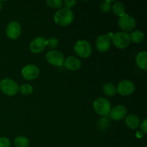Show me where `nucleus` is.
<instances>
[{
    "label": "nucleus",
    "instance_id": "1",
    "mask_svg": "<svg viewBox=\"0 0 147 147\" xmlns=\"http://www.w3.org/2000/svg\"><path fill=\"white\" fill-rule=\"evenodd\" d=\"M74 20V14L70 9L61 8L57 10L54 14V21L57 25L65 26L71 24Z\"/></svg>",
    "mask_w": 147,
    "mask_h": 147
},
{
    "label": "nucleus",
    "instance_id": "2",
    "mask_svg": "<svg viewBox=\"0 0 147 147\" xmlns=\"http://www.w3.org/2000/svg\"><path fill=\"white\" fill-rule=\"evenodd\" d=\"M93 109L98 115L106 116L110 113L111 105L107 98L100 97L96 98L93 102Z\"/></svg>",
    "mask_w": 147,
    "mask_h": 147
},
{
    "label": "nucleus",
    "instance_id": "3",
    "mask_svg": "<svg viewBox=\"0 0 147 147\" xmlns=\"http://www.w3.org/2000/svg\"><path fill=\"white\" fill-rule=\"evenodd\" d=\"M0 89L7 96H13L19 91V86L11 79L4 78L0 81Z\"/></svg>",
    "mask_w": 147,
    "mask_h": 147
},
{
    "label": "nucleus",
    "instance_id": "4",
    "mask_svg": "<svg viewBox=\"0 0 147 147\" xmlns=\"http://www.w3.org/2000/svg\"><path fill=\"white\" fill-rule=\"evenodd\" d=\"M76 54L83 58H88L92 54V47L90 43L84 40H78L74 46Z\"/></svg>",
    "mask_w": 147,
    "mask_h": 147
},
{
    "label": "nucleus",
    "instance_id": "5",
    "mask_svg": "<svg viewBox=\"0 0 147 147\" xmlns=\"http://www.w3.org/2000/svg\"><path fill=\"white\" fill-rule=\"evenodd\" d=\"M113 44L116 48L125 49L130 45L131 40L129 34L126 32H117L112 37Z\"/></svg>",
    "mask_w": 147,
    "mask_h": 147
},
{
    "label": "nucleus",
    "instance_id": "6",
    "mask_svg": "<svg viewBox=\"0 0 147 147\" xmlns=\"http://www.w3.org/2000/svg\"><path fill=\"white\" fill-rule=\"evenodd\" d=\"M118 24L121 30L125 32L132 31L136 27V20L133 17L129 14H125L119 17L118 20Z\"/></svg>",
    "mask_w": 147,
    "mask_h": 147
},
{
    "label": "nucleus",
    "instance_id": "7",
    "mask_svg": "<svg viewBox=\"0 0 147 147\" xmlns=\"http://www.w3.org/2000/svg\"><path fill=\"white\" fill-rule=\"evenodd\" d=\"M47 63L54 66H62L64 64V55L58 50H51L46 54Z\"/></svg>",
    "mask_w": 147,
    "mask_h": 147
},
{
    "label": "nucleus",
    "instance_id": "8",
    "mask_svg": "<svg viewBox=\"0 0 147 147\" xmlns=\"http://www.w3.org/2000/svg\"><path fill=\"white\" fill-rule=\"evenodd\" d=\"M134 83L129 80H122L118 84L117 88H116L117 93L123 96H130L134 92Z\"/></svg>",
    "mask_w": 147,
    "mask_h": 147
},
{
    "label": "nucleus",
    "instance_id": "9",
    "mask_svg": "<svg viewBox=\"0 0 147 147\" xmlns=\"http://www.w3.org/2000/svg\"><path fill=\"white\" fill-rule=\"evenodd\" d=\"M22 33L21 25L17 22H11L6 28V34L11 40H17L20 37Z\"/></svg>",
    "mask_w": 147,
    "mask_h": 147
},
{
    "label": "nucleus",
    "instance_id": "10",
    "mask_svg": "<svg viewBox=\"0 0 147 147\" xmlns=\"http://www.w3.org/2000/svg\"><path fill=\"white\" fill-rule=\"evenodd\" d=\"M47 47V40L43 37H37L32 40L30 45V51L34 54L42 53Z\"/></svg>",
    "mask_w": 147,
    "mask_h": 147
},
{
    "label": "nucleus",
    "instance_id": "11",
    "mask_svg": "<svg viewBox=\"0 0 147 147\" xmlns=\"http://www.w3.org/2000/svg\"><path fill=\"white\" fill-rule=\"evenodd\" d=\"M22 75L25 80H34L40 75V69L34 65H27L24 66L22 70Z\"/></svg>",
    "mask_w": 147,
    "mask_h": 147
},
{
    "label": "nucleus",
    "instance_id": "12",
    "mask_svg": "<svg viewBox=\"0 0 147 147\" xmlns=\"http://www.w3.org/2000/svg\"><path fill=\"white\" fill-rule=\"evenodd\" d=\"M113 36L109 34H103L100 35L97 38L96 42V46L97 50L100 53H106L109 50L111 46V40Z\"/></svg>",
    "mask_w": 147,
    "mask_h": 147
},
{
    "label": "nucleus",
    "instance_id": "13",
    "mask_svg": "<svg viewBox=\"0 0 147 147\" xmlns=\"http://www.w3.org/2000/svg\"><path fill=\"white\" fill-rule=\"evenodd\" d=\"M110 117L113 119V121H119L122 120L124 119L125 116L127 114V109L124 106L122 105H119L113 109H111L110 111Z\"/></svg>",
    "mask_w": 147,
    "mask_h": 147
},
{
    "label": "nucleus",
    "instance_id": "14",
    "mask_svg": "<svg viewBox=\"0 0 147 147\" xmlns=\"http://www.w3.org/2000/svg\"><path fill=\"white\" fill-rule=\"evenodd\" d=\"M64 65L67 70L76 71L81 67V62L75 56H69L64 61Z\"/></svg>",
    "mask_w": 147,
    "mask_h": 147
},
{
    "label": "nucleus",
    "instance_id": "15",
    "mask_svg": "<svg viewBox=\"0 0 147 147\" xmlns=\"http://www.w3.org/2000/svg\"><path fill=\"white\" fill-rule=\"evenodd\" d=\"M125 122L126 124L129 129H136L139 126H140V119L136 116L135 114H129L126 116V119H125Z\"/></svg>",
    "mask_w": 147,
    "mask_h": 147
},
{
    "label": "nucleus",
    "instance_id": "16",
    "mask_svg": "<svg viewBox=\"0 0 147 147\" xmlns=\"http://www.w3.org/2000/svg\"><path fill=\"white\" fill-rule=\"evenodd\" d=\"M136 65L140 69L146 70L147 69V53L146 51L140 52L136 55Z\"/></svg>",
    "mask_w": 147,
    "mask_h": 147
},
{
    "label": "nucleus",
    "instance_id": "17",
    "mask_svg": "<svg viewBox=\"0 0 147 147\" xmlns=\"http://www.w3.org/2000/svg\"><path fill=\"white\" fill-rule=\"evenodd\" d=\"M130 37V40L134 43H140L144 39V33L140 30H136L133 32L131 34L129 35Z\"/></svg>",
    "mask_w": 147,
    "mask_h": 147
},
{
    "label": "nucleus",
    "instance_id": "18",
    "mask_svg": "<svg viewBox=\"0 0 147 147\" xmlns=\"http://www.w3.org/2000/svg\"><path fill=\"white\" fill-rule=\"evenodd\" d=\"M103 91L105 95L108 96H113L116 94L117 90H116V88L113 83H106L104 86H103Z\"/></svg>",
    "mask_w": 147,
    "mask_h": 147
},
{
    "label": "nucleus",
    "instance_id": "19",
    "mask_svg": "<svg viewBox=\"0 0 147 147\" xmlns=\"http://www.w3.org/2000/svg\"><path fill=\"white\" fill-rule=\"evenodd\" d=\"M125 6L123 3L120 1L115 2L113 5V11L116 15L119 16V17L125 14Z\"/></svg>",
    "mask_w": 147,
    "mask_h": 147
},
{
    "label": "nucleus",
    "instance_id": "20",
    "mask_svg": "<svg viewBox=\"0 0 147 147\" xmlns=\"http://www.w3.org/2000/svg\"><path fill=\"white\" fill-rule=\"evenodd\" d=\"M14 144L15 147H28L30 141L26 136H19L15 138Z\"/></svg>",
    "mask_w": 147,
    "mask_h": 147
},
{
    "label": "nucleus",
    "instance_id": "21",
    "mask_svg": "<svg viewBox=\"0 0 147 147\" xmlns=\"http://www.w3.org/2000/svg\"><path fill=\"white\" fill-rule=\"evenodd\" d=\"M19 91L20 92V93L24 96H28L32 93L33 92V87L30 84H27V83H24V84L21 85V86L19 87Z\"/></svg>",
    "mask_w": 147,
    "mask_h": 147
},
{
    "label": "nucleus",
    "instance_id": "22",
    "mask_svg": "<svg viewBox=\"0 0 147 147\" xmlns=\"http://www.w3.org/2000/svg\"><path fill=\"white\" fill-rule=\"evenodd\" d=\"M111 1H102L100 4V10L103 13H108L111 9Z\"/></svg>",
    "mask_w": 147,
    "mask_h": 147
},
{
    "label": "nucleus",
    "instance_id": "23",
    "mask_svg": "<svg viewBox=\"0 0 147 147\" xmlns=\"http://www.w3.org/2000/svg\"><path fill=\"white\" fill-rule=\"evenodd\" d=\"M63 3L62 0H47V4L48 5V7L53 9L60 8Z\"/></svg>",
    "mask_w": 147,
    "mask_h": 147
},
{
    "label": "nucleus",
    "instance_id": "24",
    "mask_svg": "<svg viewBox=\"0 0 147 147\" xmlns=\"http://www.w3.org/2000/svg\"><path fill=\"white\" fill-rule=\"evenodd\" d=\"M59 41L55 37H50L47 40V46H48L51 49H55L58 47Z\"/></svg>",
    "mask_w": 147,
    "mask_h": 147
},
{
    "label": "nucleus",
    "instance_id": "25",
    "mask_svg": "<svg viewBox=\"0 0 147 147\" xmlns=\"http://www.w3.org/2000/svg\"><path fill=\"white\" fill-rule=\"evenodd\" d=\"M63 3H64L65 8L70 9L75 7V5H76L77 2L75 0H65Z\"/></svg>",
    "mask_w": 147,
    "mask_h": 147
},
{
    "label": "nucleus",
    "instance_id": "26",
    "mask_svg": "<svg viewBox=\"0 0 147 147\" xmlns=\"http://www.w3.org/2000/svg\"><path fill=\"white\" fill-rule=\"evenodd\" d=\"M10 141L6 137H0V147H10Z\"/></svg>",
    "mask_w": 147,
    "mask_h": 147
},
{
    "label": "nucleus",
    "instance_id": "27",
    "mask_svg": "<svg viewBox=\"0 0 147 147\" xmlns=\"http://www.w3.org/2000/svg\"><path fill=\"white\" fill-rule=\"evenodd\" d=\"M140 128L142 129L143 134L147 133V119H145L140 125Z\"/></svg>",
    "mask_w": 147,
    "mask_h": 147
},
{
    "label": "nucleus",
    "instance_id": "28",
    "mask_svg": "<svg viewBox=\"0 0 147 147\" xmlns=\"http://www.w3.org/2000/svg\"><path fill=\"white\" fill-rule=\"evenodd\" d=\"M136 136H137V137L139 138V139H141V138L143 137L144 134L141 131H137V133H136Z\"/></svg>",
    "mask_w": 147,
    "mask_h": 147
},
{
    "label": "nucleus",
    "instance_id": "29",
    "mask_svg": "<svg viewBox=\"0 0 147 147\" xmlns=\"http://www.w3.org/2000/svg\"><path fill=\"white\" fill-rule=\"evenodd\" d=\"M2 7H3V4H2V1H0V11L1 10V9H2Z\"/></svg>",
    "mask_w": 147,
    "mask_h": 147
}]
</instances>
